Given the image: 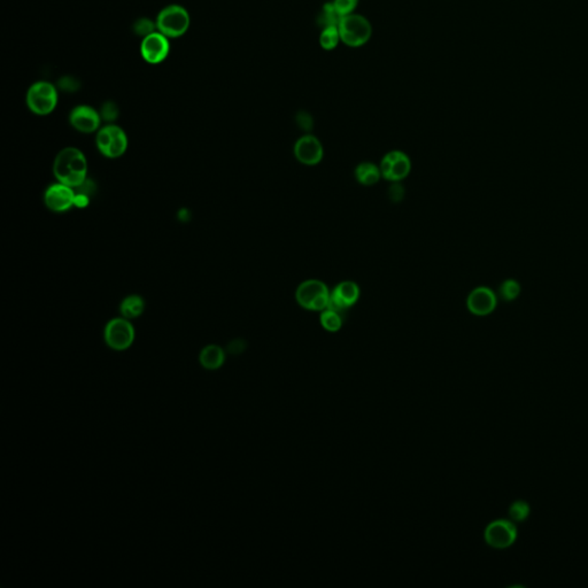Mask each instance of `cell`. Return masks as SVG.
<instances>
[{"instance_id": "6da1fadb", "label": "cell", "mask_w": 588, "mask_h": 588, "mask_svg": "<svg viewBox=\"0 0 588 588\" xmlns=\"http://www.w3.org/2000/svg\"><path fill=\"white\" fill-rule=\"evenodd\" d=\"M54 175L56 181L81 187L87 180V160L85 153L76 147H65L56 154L54 162Z\"/></svg>"}, {"instance_id": "7a4b0ae2", "label": "cell", "mask_w": 588, "mask_h": 588, "mask_svg": "<svg viewBox=\"0 0 588 588\" xmlns=\"http://www.w3.org/2000/svg\"><path fill=\"white\" fill-rule=\"evenodd\" d=\"M59 103V89L49 81L34 82L25 94V105L38 116L50 115Z\"/></svg>"}, {"instance_id": "3957f363", "label": "cell", "mask_w": 588, "mask_h": 588, "mask_svg": "<svg viewBox=\"0 0 588 588\" xmlns=\"http://www.w3.org/2000/svg\"><path fill=\"white\" fill-rule=\"evenodd\" d=\"M156 23L158 32L169 39H176L184 36L190 29V13L180 4H170L160 10Z\"/></svg>"}, {"instance_id": "277c9868", "label": "cell", "mask_w": 588, "mask_h": 588, "mask_svg": "<svg viewBox=\"0 0 588 588\" xmlns=\"http://www.w3.org/2000/svg\"><path fill=\"white\" fill-rule=\"evenodd\" d=\"M96 145L104 156L118 159L128 150V136L120 125L107 123L96 131Z\"/></svg>"}, {"instance_id": "5b68a950", "label": "cell", "mask_w": 588, "mask_h": 588, "mask_svg": "<svg viewBox=\"0 0 588 588\" xmlns=\"http://www.w3.org/2000/svg\"><path fill=\"white\" fill-rule=\"evenodd\" d=\"M340 39L349 47H361L370 41L373 25L364 16L351 14L342 16L339 25Z\"/></svg>"}, {"instance_id": "8992f818", "label": "cell", "mask_w": 588, "mask_h": 588, "mask_svg": "<svg viewBox=\"0 0 588 588\" xmlns=\"http://www.w3.org/2000/svg\"><path fill=\"white\" fill-rule=\"evenodd\" d=\"M330 294V291L322 280H309L302 282L296 289V299L302 308L323 311L329 306Z\"/></svg>"}, {"instance_id": "52a82bcc", "label": "cell", "mask_w": 588, "mask_h": 588, "mask_svg": "<svg viewBox=\"0 0 588 588\" xmlns=\"http://www.w3.org/2000/svg\"><path fill=\"white\" fill-rule=\"evenodd\" d=\"M104 338L109 349L114 351H125L134 344V325L128 318H113L105 327Z\"/></svg>"}, {"instance_id": "ba28073f", "label": "cell", "mask_w": 588, "mask_h": 588, "mask_svg": "<svg viewBox=\"0 0 588 588\" xmlns=\"http://www.w3.org/2000/svg\"><path fill=\"white\" fill-rule=\"evenodd\" d=\"M484 538L487 545L496 549L511 547L518 538V529L511 520L499 518L486 526Z\"/></svg>"}, {"instance_id": "9c48e42d", "label": "cell", "mask_w": 588, "mask_h": 588, "mask_svg": "<svg viewBox=\"0 0 588 588\" xmlns=\"http://www.w3.org/2000/svg\"><path fill=\"white\" fill-rule=\"evenodd\" d=\"M170 39L167 36L156 32L142 38L139 46L140 56L149 65H160L170 54Z\"/></svg>"}, {"instance_id": "30bf717a", "label": "cell", "mask_w": 588, "mask_h": 588, "mask_svg": "<svg viewBox=\"0 0 588 588\" xmlns=\"http://www.w3.org/2000/svg\"><path fill=\"white\" fill-rule=\"evenodd\" d=\"M76 191L61 182L51 184L44 192V204L54 213L68 212L75 207Z\"/></svg>"}, {"instance_id": "8fae6325", "label": "cell", "mask_w": 588, "mask_h": 588, "mask_svg": "<svg viewBox=\"0 0 588 588\" xmlns=\"http://www.w3.org/2000/svg\"><path fill=\"white\" fill-rule=\"evenodd\" d=\"M99 111L90 105H77L69 113V125L81 134H94L101 128Z\"/></svg>"}, {"instance_id": "7c38bea8", "label": "cell", "mask_w": 588, "mask_h": 588, "mask_svg": "<svg viewBox=\"0 0 588 588\" xmlns=\"http://www.w3.org/2000/svg\"><path fill=\"white\" fill-rule=\"evenodd\" d=\"M380 168L382 176L386 180L400 182L411 173V162L407 154L401 151H392L384 156Z\"/></svg>"}, {"instance_id": "4fadbf2b", "label": "cell", "mask_w": 588, "mask_h": 588, "mask_svg": "<svg viewBox=\"0 0 588 588\" xmlns=\"http://www.w3.org/2000/svg\"><path fill=\"white\" fill-rule=\"evenodd\" d=\"M360 296L358 284L351 280H346L338 284L330 294V301L327 308L333 309L342 314V311L351 308Z\"/></svg>"}, {"instance_id": "5bb4252c", "label": "cell", "mask_w": 588, "mask_h": 588, "mask_svg": "<svg viewBox=\"0 0 588 588\" xmlns=\"http://www.w3.org/2000/svg\"><path fill=\"white\" fill-rule=\"evenodd\" d=\"M294 156L304 165H318L323 159V146L318 138L306 135L294 145Z\"/></svg>"}, {"instance_id": "9a60e30c", "label": "cell", "mask_w": 588, "mask_h": 588, "mask_svg": "<svg viewBox=\"0 0 588 588\" xmlns=\"http://www.w3.org/2000/svg\"><path fill=\"white\" fill-rule=\"evenodd\" d=\"M468 308L477 316L491 314L496 307L494 292L489 287H477L468 296Z\"/></svg>"}, {"instance_id": "2e32d148", "label": "cell", "mask_w": 588, "mask_h": 588, "mask_svg": "<svg viewBox=\"0 0 588 588\" xmlns=\"http://www.w3.org/2000/svg\"><path fill=\"white\" fill-rule=\"evenodd\" d=\"M199 360L201 365L207 370H216L225 363V353L220 346H206L200 352Z\"/></svg>"}, {"instance_id": "e0dca14e", "label": "cell", "mask_w": 588, "mask_h": 588, "mask_svg": "<svg viewBox=\"0 0 588 588\" xmlns=\"http://www.w3.org/2000/svg\"><path fill=\"white\" fill-rule=\"evenodd\" d=\"M145 306L146 304L143 296L130 294V296H125L120 304V313H121L122 318H128L131 321L143 314Z\"/></svg>"}, {"instance_id": "ac0fdd59", "label": "cell", "mask_w": 588, "mask_h": 588, "mask_svg": "<svg viewBox=\"0 0 588 588\" xmlns=\"http://www.w3.org/2000/svg\"><path fill=\"white\" fill-rule=\"evenodd\" d=\"M382 173L380 168H378L376 165L371 163V162H362L355 169V177L358 180V183L365 187H370L374 185L377 182L380 181Z\"/></svg>"}, {"instance_id": "d6986e66", "label": "cell", "mask_w": 588, "mask_h": 588, "mask_svg": "<svg viewBox=\"0 0 588 588\" xmlns=\"http://www.w3.org/2000/svg\"><path fill=\"white\" fill-rule=\"evenodd\" d=\"M340 39L339 29L338 25H329L324 27L320 36V44L322 49L325 51H332L338 46Z\"/></svg>"}, {"instance_id": "ffe728a7", "label": "cell", "mask_w": 588, "mask_h": 588, "mask_svg": "<svg viewBox=\"0 0 588 588\" xmlns=\"http://www.w3.org/2000/svg\"><path fill=\"white\" fill-rule=\"evenodd\" d=\"M322 327L330 332H337L342 325V315L333 309H324L321 315Z\"/></svg>"}, {"instance_id": "44dd1931", "label": "cell", "mask_w": 588, "mask_h": 588, "mask_svg": "<svg viewBox=\"0 0 588 588\" xmlns=\"http://www.w3.org/2000/svg\"><path fill=\"white\" fill-rule=\"evenodd\" d=\"M530 513H531V507H530L529 502L524 501V500H516L509 507V516L515 523H520L527 520Z\"/></svg>"}, {"instance_id": "7402d4cb", "label": "cell", "mask_w": 588, "mask_h": 588, "mask_svg": "<svg viewBox=\"0 0 588 588\" xmlns=\"http://www.w3.org/2000/svg\"><path fill=\"white\" fill-rule=\"evenodd\" d=\"M340 19H342V16L337 13L333 4L329 3L324 5L323 10L318 16V23L324 28V27H329V25H339Z\"/></svg>"}, {"instance_id": "603a6c76", "label": "cell", "mask_w": 588, "mask_h": 588, "mask_svg": "<svg viewBox=\"0 0 588 588\" xmlns=\"http://www.w3.org/2000/svg\"><path fill=\"white\" fill-rule=\"evenodd\" d=\"M132 30L139 37H146L149 35L153 34V32L158 30L156 29V20L153 21L150 18H140V19L135 21L134 25H132Z\"/></svg>"}, {"instance_id": "cb8c5ba5", "label": "cell", "mask_w": 588, "mask_h": 588, "mask_svg": "<svg viewBox=\"0 0 588 588\" xmlns=\"http://www.w3.org/2000/svg\"><path fill=\"white\" fill-rule=\"evenodd\" d=\"M99 113L103 121L106 122V123H114L120 115V108H118V104L114 103L112 100H108V101H105L101 105Z\"/></svg>"}, {"instance_id": "d4e9b609", "label": "cell", "mask_w": 588, "mask_h": 588, "mask_svg": "<svg viewBox=\"0 0 588 588\" xmlns=\"http://www.w3.org/2000/svg\"><path fill=\"white\" fill-rule=\"evenodd\" d=\"M520 292V284L517 283L516 280H508L502 283L500 287V294L502 298L507 301L516 299Z\"/></svg>"}, {"instance_id": "484cf974", "label": "cell", "mask_w": 588, "mask_h": 588, "mask_svg": "<svg viewBox=\"0 0 588 588\" xmlns=\"http://www.w3.org/2000/svg\"><path fill=\"white\" fill-rule=\"evenodd\" d=\"M360 0H333V6L340 16L351 15L358 7Z\"/></svg>"}, {"instance_id": "4316f807", "label": "cell", "mask_w": 588, "mask_h": 588, "mask_svg": "<svg viewBox=\"0 0 588 588\" xmlns=\"http://www.w3.org/2000/svg\"><path fill=\"white\" fill-rule=\"evenodd\" d=\"M56 87H58L59 90L65 91V92L70 94V92H75V91L78 90L80 82L75 77H73V76H63V77L60 78Z\"/></svg>"}, {"instance_id": "83f0119b", "label": "cell", "mask_w": 588, "mask_h": 588, "mask_svg": "<svg viewBox=\"0 0 588 588\" xmlns=\"http://www.w3.org/2000/svg\"><path fill=\"white\" fill-rule=\"evenodd\" d=\"M404 194H405L404 187L400 184H398V182H394L393 187H389V198L393 201H400L404 198Z\"/></svg>"}, {"instance_id": "f1b7e54d", "label": "cell", "mask_w": 588, "mask_h": 588, "mask_svg": "<svg viewBox=\"0 0 588 588\" xmlns=\"http://www.w3.org/2000/svg\"><path fill=\"white\" fill-rule=\"evenodd\" d=\"M298 123L304 130H311V127H313V120L306 113H300L298 115Z\"/></svg>"}]
</instances>
